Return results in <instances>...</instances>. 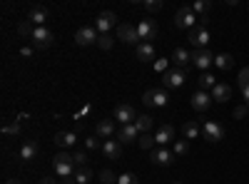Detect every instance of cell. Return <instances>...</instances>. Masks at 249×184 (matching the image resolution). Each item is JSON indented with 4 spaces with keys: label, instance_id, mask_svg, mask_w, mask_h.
Listing matches in <instances>:
<instances>
[{
    "label": "cell",
    "instance_id": "cell-1",
    "mask_svg": "<svg viewBox=\"0 0 249 184\" xmlns=\"http://www.w3.org/2000/svg\"><path fill=\"white\" fill-rule=\"evenodd\" d=\"M53 167H55V174H60L62 179H65V177H75V172H77L75 162H72V154H68V152H55Z\"/></svg>",
    "mask_w": 249,
    "mask_h": 184
},
{
    "label": "cell",
    "instance_id": "cell-2",
    "mask_svg": "<svg viewBox=\"0 0 249 184\" xmlns=\"http://www.w3.org/2000/svg\"><path fill=\"white\" fill-rule=\"evenodd\" d=\"M175 28H182V30H192L197 28V15L192 13L190 5H184L175 13Z\"/></svg>",
    "mask_w": 249,
    "mask_h": 184
},
{
    "label": "cell",
    "instance_id": "cell-3",
    "mask_svg": "<svg viewBox=\"0 0 249 184\" xmlns=\"http://www.w3.org/2000/svg\"><path fill=\"white\" fill-rule=\"evenodd\" d=\"M53 40H55L53 30H48V28H35V30H33V37H30V43H33L37 50H45V48L53 45Z\"/></svg>",
    "mask_w": 249,
    "mask_h": 184
},
{
    "label": "cell",
    "instance_id": "cell-4",
    "mask_svg": "<svg viewBox=\"0 0 249 184\" xmlns=\"http://www.w3.org/2000/svg\"><path fill=\"white\" fill-rule=\"evenodd\" d=\"M202 137L207 142H219V139H224V127L219 125V122H214V119H207L202 125Z\"/></svg>",
    "mask_w": 249,
    "mask_h": 184
},
{
    "label": "cell",
    "instance_id": "cell-5",
    "mask_svg": "<svg viewBox=\"0 0 249 184\" xmlns=\"http://www.w3.org/2000/svg\"><path fill=\"white\" fill-rule=\"evenodd\" d=\"M192 43V48L195 50H204L207 48V43H210V30H207L204 25H197V28H192L190 30V37H187Z\"/></svg>",
    "mask_w": 249,
    "mask_h": 184
},
{
    "label": "cell",
    "instance_id": "cell-6",
    "mask_svg": "<svg viewBox=\"0 0 249 184\" xmlns=\"http://www.w3.org/2000/svg\"><path fill=\"white\" fill-rule=\"evenodd\" d=\"M135 119H137V115H135V107H132V105L122 102V105L115 107V122H120L122 127H124V125H135Z\"/></svg>",
    "mask_w": 249,
    "mask_h": 184
},
{
    "label": "cell",
    "instance_id": "cell-7",
    "mask_svg": "<svg viewBox=\"0 0 249 184\" xmlns=\"http://www.w3.org/2000/svg\"><path fill=\"white\" fill-rule=\"evenodd\" d=\"M115 23H117V15L110 13V10H105V13H100V15H97V20H95V30H97L100 35H107V33L115 28Z\"/></svg>",
    "mask_w": 249,
    "mask_h": 184
},
{
    "label": "cell",
    "instance_id": "cell-8",
    "mask_svg": "<svg viewBox=\"0 0 249 184\" xmlns=\"http://www.w3.org/2000/svg\"><path fill=\"white\" fill-rule=\"evenodd\" d=\"M137 35H140V43H150V40H155V35H157L155 20H150V17L140 20L137 23Z\"/></svg>",
    "mask_w": 249,
    "mask_h": 184
},
{
    "label": "cell",
    "instance_id": "cell-9",
    "mask_svg": "<svg viewBox=\"0 0 249 184\" xmlns=\"http://www.w3.org/2000/svg\"><path fill=\"white\" fill-rule=\"evenodd\" d=\"M184 80H187V72H184V70H179V67L167 70V72L162 75V83H164V87H170V90L182 87V85H184Z\"/></svg>",
    "mask_w": 249,
    "mask_h": 184
},
{
    "label": "cell",
    "instance_id": "cell-10",
    "mask_svg": "<svg viewBox=\"0 0 249 184\" xmlns=\"http://www.w3.org/2000/svg\"><path fill=\"white\" fill-rule=\"evenodd\" d=\"M142 102L147 107H164L167 105V92L164 90H147L142 95Z\"/></svg>",
    "mask_w": 249,
    "mask_h": 184
},
{
    "label": "cell",
    "instance_id": "cell-11",
    "mask_svg": "<svg viewBox=\"0 0 249 184\" xmlns=\"http://www.w3.org/2000/svg\"><path fill=\"white\" fill-rule=\"evenodd\" d=\"M117 40H122V43H127V45H135L140 35H137V25H130V23H122L117 25ZM140 45V43H137Z\"/></svg>",
    "mask_w": 249,
    "mask_h": 184
},
{
    "label": "cell",
    "instance_id": "cell-12",
    "mask_svg": "<svg viewBox=\"0 0 249 184\" xmlns=\"http://www.w3.org/2000/svg\"><path fill=\"white\" fill-rule=\"evenodd\" d=\"M97 37H100V33L95 30V28H90V25H85V28H80L77 33H75V43L77 45H82V48H85V45H97Z\"/></svg>",
    "mask_w": 249,
    "mask_h": 184
},
{
    "label": "cell",
    "instance_id": "cell-13",
    "mask_svg": "<svg viewBox=\"0 0 249 184\" xmlns=\"http://www.w3.org/2000/svg\"><path fill=\"white\" fill-rule=\"evenodd\" d=\"M28 20H30V23H33L35 28H45V23L50 20V10H48L45 5H35V8H30Z\"/></svg>",
    "mask_w": 249,
    "mask_h": 184
},
{
    "label": "cell",
    "instance_id": "cell-14",
    "mask_svg": "<svg viewBox=\"0 0 249 184\" xmlns=\"http://www.w3.org/2000/svg\"><path fill=\"white\" fill-rule=\"evenodd\" d=\"M192 63H195V67L207 70L210 65H214V55H212L210 50H195V52H192Z\"/></svg>",
    "mask_w": 249,
    "mask_h": 184
},
{
    "label": "cell",
    "instance_id": "cell-15",
    "mask_svg": "<svg viewBox=\"0 0 249 184\" xmlns=\"http://www.w3.org/2000/svg\"><path fill=\"white\" fill-rule=\"evenodd\" d=\"M152 162H155L157 167H170L172 162H175V154L167 147H160V150H152Z\"/></svg>",
    "mask_w": 249,
    "mask_h": 184
},
{
    "label": "cell",
    "instance_id": "cell-16",
    "mask_svg": "<svg viewBox=\"0 0 249 184\" xmlns=\"http://www.w3.org/2000/svg\"><path fill=\"white\" fill-rule=\"evenodd\" d=\"M210 105H212V95H207L204 90H197L192 95V107L197 112H207V110H210Z\"/></svg>",
    "mask_w": 249,
    "mask_h": 184
},
{
    "label": "cell",
    "instance_id": "cell-17",
    "mask_svg": "<svg viewBox=\"0 0 249 184\" xmlns=\"http://www.w3.org/2000/svg\"><path fill=\"white\" fill-rule=\"evenodd\" d=\"M155 142L160 147H164V145H170V142H175V127L172 125H162L157 132H155Z\"/></svg>",
    "mask_w": 249,
    "mask_h": 184
},
{
    "label": "cell",
    "instance_id": "cell-18",
    "mask_svg": "<svg viewBox=\"0 0 249 184\" xmlns=\"http://www.w3.org/2000/svg\"><path fill=\"white\" fill-rule=\"evenodd\" d=\"M135 139H140V130L135 125H124L117 132V142H120V145H130V142H135Z\"/></svg>",
    "mask_w": 249,
    "mask_h": 184
},
{
    "label": "cell",
    "instance_id": "cell-19",
    "mask_svg": "<svg viewBox=\"0 0 249 184\" xmlns=\"http://www.w3.org/2000/svg\"><path fill=\"white\" fill-rule=\"evenodd\" d=\"M102 154H105L107 159H120L122 157V145L117 139H105L102 142Z\"/></svg>",
    "mask_w": 249,
    "mask_h": 184
},
{
    "label": "cell",
    "instance_id": "cell-20",
    "mask_svg": "<svg viewBox=\"0 0 249 184\" xmlns=\"http://www.w3.org/2000/svg\"><path fill=\"white\" fill-rule=\"evenodd\" d=\"M95 134L100 139H110L115 134V119H100L97 127H95Z\"/></svg>",
    "mask_w": 249,
    "mask_h": 184
},
{
    "label": "cell",
    "instance_id": "cell-21",
    "mask_svg": "<svg viewBox=\"0 0 249 184\" xmlns=\"http://www.w3.org/2000/svg\"><path fill=\"white\" fill-rule=\"evenodd\" d=\"M172 63H175V67L184 70L187 65L192 63V52H187L184 48H175V52H172Z\"/></svg>",
    "mask_w": 249,
    "mask_h": 184
},
{
    "label": "cell",
    "instance_id": "cell-22",
    "mask_svg": "<svg viewBox=\"0 0 249 184\" xmlns=\"http://www.w3.org/2000/svg\"><path fill=\"white\" fill-rule=\"evenodd\" d=\"M135 52H137V60H142V63H152L155 60V45L152 43H140L135 48Z\"/></svg>",
    "mask_w": 249,
    "mask_h": 184
},
{
    "label": "cell",
    "instance_id": "cell-23",
    "mask_svg": "<svg viewBox=\"0 0 249 184\" xmlns=\"http://www.w3.org/2000/svg\"><path fill=\"white\" fill-rule=\"evenodd\" d=\"M55 145L62 147V150L75 147V145H77V137H75V132H57V134H55Z\"/></svg>",
    "mask_w": 249,
    "mask_h": 184
},
{
    "label": "cell",
    "instance_id": "cell-24",
    "mask_svg": "<svg viewBox=\"0 0 249 184\" xmlns=\"http://www.w3.org/2000/svg\"><path fill=\"white\" fill-rule=\"evenodd\" d=\"M210 95H212L214 102H227V100L232 97V87H230V85H224V83H217L214 90H212Z\"/></svg>",
    "mask_w": 249,
    "mask_h": 184
},
{
    "label": "cell",
    "instance_id": "cell-25",
    "mask_svg": "<svg viewBox=\"0 0 249 184\" xmlns=\"http://www.w3.org/2000/svg\"><path fill=\"white\" fill-rule=\"evenodd\" d=\"M35 154H37V142H35V139H28L25 145L20 147V159L30 162V159H35Z\"/></svg>",
    "mask_w": 249,
    "mask_h": 184
},
{
    "label": "cell",
    "instance_id": "cell-26",
    "mask_svg": "<svg viewBox=\"0 0 249 184\" xmlns=\"http://www.w3.org/2000/svg\"><path fill=\"white\" fill-rule=\"evenodd\" d=\"M152 117L150 115H137V119H135V127L140 130V134H150V130H152Z\"/></svg>",
    "mask_w": 249,
    "mask_h": 184
},
{
    "label": "cell",
    "instance_id": "cell-27",
    "mask_svg": "<svg viewBox=\"0 0 249 184\" xmlns=\"http://www.w3.org/2000/svg\"><path fill=\"white\" fill-rule=\"evenodd\" d=\"M237 80H239V90H242V95H244V105L249 107V67H244Z\"/></svg>",
    "mask_w": 249,
    "mask_h": 184
},
{
    "label": "cell",
    "instance_id": "cell-28",
    "mask_svg": "<svg viewBox=\"0 0 249 184\" xmlns=\"http://www.w3.org/2000/svg\"><path fill=\"white\" fill-rule=\"evenodd\" d=\"M214 65L219 70H232L234 67V57L230 52H219V55H214Z\"/></svg>",
    "mask_w": 249,
    "mask_h": 184
},
{
    "label": "cell",
    "instance_id": "cell-29",
    "mask_svg": "<svg viewBox=\"0 0 249 184\" xmlns=\"http://www.w3.org/2000/svg\"><path fill=\"white\" fill-rule=\"evenodd\" d=\"M182 134H184V139H197L202 134V127L197 125V122H184V125H182Z\"/></svg>",
    "mask_w": 249,
    "mask_h": 184
},
{
    "label": "cell",
    "instance_id": "cell-30",
    "mask_svg": "<svg viewBox=\"0 0 249 184\" xmlns=\"http://www.w3.org/2000/svg\"><path fill=\"white\" fill-rule=\"evenodd\" d=\"M172 154L175 157H187L190 154V142L187 139H175L172 142Z\"/></svg>",
    "mask_w": 249,
    "mask_h": 184
},
{
    "label": "cell",
    "instance_id": "cell-31",
    "mask_svg": "<svg viewBox=\"0 0 249 184\" xmlns=\"http://www.w3.org/2000/svg\"><path fill=\"white\" fill-rule=\"evenodd\" d=\"M197 83H199V90H204V92H207V90H214V85H217V83H214V77H212L210 72H202Z\"/></svg>",
    "mask_w": 249,
    "mask_h": 184
},
{
    "label": "cell",
    "instance_id": "cell-32",
    "mask_svg": "<svg viewBox=\"0 0 249 184\" xmlns=\"http://www.w3.org/2000/svg\"><path fill=\"white\" fill-rule=\"evenodd\" d=\"M92 179V169L90 167H77V172H75V182L77 184H88Z\"/></svg>",
    "mask_w": 249,
    "mask_h": 184
},
{
    "label": "cell",
    "instance_id": "cell-33",
    "mask_svg": "<svg viewBox=\"0 0 249 184\" xmlns=\"http://www.w3.org/2000/svg\"><path fill=\"white\" fill-rule=\"evenodd\" d=\"M190 8L195 15H199V20L207 17V13H210V3H204V0H195V5H190Z\"/></svg>",
    "mask_w": 249,
    "mask_h": 184
},
{
    "label": "cell",
    "instance_id": "cell-34",
    "mask_svg": "<svg viewBox=\"0 0 249 184\" xmlns=\"http://www.w3.org/2000/svg\"><path fill=\"white\" fill-rule=\"evenodd\" d=\"M137 142H140V147H142V150H152V147L157 145L152 134H140V139H137Z\"/></svg>",
    "mask_w": 249,
    "mask_h": 184
},
{
    "label": "cell",
    "instance_id": "cell-35",
    "mask_svg": "<svg viewBox=\"0 0 249 184\" xmlns=\"http://www.w3.org/2000/svg\"><path fill=\"white\" fill-rule=\"evenodd\" d=\"M112 43H115V40H112V35H110V33H107V35H100V37H97V45H100L102 50H110V48H112Z\"/></svg>",
    "mask_w": 249,
    "mask_h": 184
},
{
    "label": "cell",
    "instance_id": "cell-36",
    "mask_svg": "<svg viewBox=\"0 0 249 184\" xmlns=\"http://www.w3.org/2000/svg\"><path fill=\"white\" fill-rule=\"evenodd\" d=\"M33 30H35V25L30 23V20H28V23H20V28H18V33L23 37H33Z\"/></svg>",
    "mask_w": 249,
    "mask_h": 184
},
{
    "label": "cell",
    "instance_id": "cell-37",
    "mask_svg": "<svg viewBox=\"0 0 249 184\" xmlns=\"http://www.w3.org/2000/svg\"><path fill=\"white\" fill-rule=\"evenodd\" d=\"M72 162H75V167H88V154L85 152H75Z\"/></svg>",
    "mask_w": 249,
    "mask_h": 184
},
{
    "label": "cell",
    "instance_id": "cell-38",
    "mask_svg": "<svg viewBox=\"0 0 249 184\" xmlns=\"http://www.w3.org/2000/svg\"><path fill=\"white\" fill-rule=\"evenodd\" d=\"M100 182H102V184H115L117 177H115L110 169H102V172H100Z\"/></svg>",
    "mask_w": 249,
    "mask_h": 184
},
{
    "label": "cell",
    "instance_id": "cell-39",
    "mask_svg": "<svg viewBox=\"0 0 249 184\" xmlns=\"http://www.w3.org/2000/svg\"><path fill=\"white\" fill-rule=\"evenodd\" d=\"M117 184H140V182H137V177H135V174L124 172V174H120V177H117Z\"/></svg>",
    "mask_w": 249,
    "mask_h": 184
},
{
    "label": "cell",
    "instance_id": "cell-40",
    "mask_svg": "<svg viewBox=\"0 0 249 184\" xmlns=\"http://www.w3.org/2000/svg\"><path fill=\"white\" fill-rule=\"evenodd\" d=\"M142 8L150 13H157V10H162V0H147V3H142Z\"/></svg>",
    "mask_w": 249,
    "mask_h": 184
},
{
    "label": "cell",
    "instance_id": "cell-41",
    "mask_svg": "<svg viewBox=\"0 0 249 184\" xmlns=\"http://www.w3.org/2000/svg\"><path fill=\"white\" fill-rule=\"evenodd\" d=\"M3 132L5 134H20V122H10V125L3 127Z\"/></svg>",
    "mask_w": 249,
    "mask_h": 184
},
{
    "label": "cell",
    "instance_id": "cell-42",
    "mask_svg": "<svg viewBox=\"0 0 249 184\" xmlns=\"http://www.w3.org/2000/svg\"><path fill=\"white\" fill-rule=\"evenodd\" d=\"M85 147H88V150H97V147H100V137H90V139H85Z\"/></svg>",
    "mask_w": 249,
    "mask_h": 184
},
{
    "label": "cell",
    "instance_id": "cell-43",
    "mask_svg": "<svg viewBox=\"0 0 249 184\" xmlns=\"http://www.w3.org/2000/svg\"><path fill=\"white\" fill-rule=\"evenodd\" d=\"M155 70H160L164 75V72H167V60H155Z\"/></svg>",
    "mask_w": 249,
    "mask_h": 184
},
{
    "label": "cell",
    "instance_id": "cell-44",
    "mask_svg": "<svg viewBox=\"0 0 249 184\" xmlns=\"http://www.w3.org/2000/svg\"><path fill=\"white\" fill-rule=\"evenodd\" d=\"M244 115H247V105H239V107H234V117H237V119H242Z\"/></svg>",
    "mask_w": 249,
    "mask_h": 184
},
{
    "label": "cell",
    "instance_id": "cell-45",
    "mask_svg": "<svg viewBox=\"0 0 249 184\" xmlns=\"http://www.w3.org/2000/svg\"><path fill=\"white\" fill-rule=\"evenodd\" d=\"M20 55H23V57H30V55H33V48H20Z\"/></svg>",
    "mask_w": 249,
    "mask_h": 184
},
{
    "label": "cell",
    "instance_id": "cell-46",
    "mask_svg": "<svg viewBox=\"0 0 249 184\" xmlns=\"http://www.w3.org/2000/svg\"><path fill=\"white\" fill-rule=\"evenodd\" d=\"M40 184H57L55 179H50V177H43V179H40Z\"/></svg>",
    "mask_w": 249,
    "mask_h": 184
},
{
    "label": "cell",
    "instance_id": "cell-47",
    "mask_svg": "<svg viewBox=\"0 0 249 184\" xmlns=\"http://www.w3.org/2000/svg\"><path fill=\"white\" fill-rule=\"evenodd\" d=\"M62 184H77V182H75V177H65V182H62Z\"/></svg>",
    "mask_w": 249,
    "mask_h": 184
},
{
    "label": "cell",
    "instance_id": "cell-48",
    "mask_svg": "<svg viewBox=\"0 0 249 184\" xmlns=\"http://www.w3.org/2000/svg\"><path fill=\"white\" fill-rule=\"evenodd\" d=\"M5 184H23V182H20V179H8Z\"/></svg>",
    "mask_w": 249,
    "mask_h": 184
},
{
    "label": "cell",
    "instance_id": "cell-49",
    "mask_svg": "<svg viewBox=\"0 0 249 184\" xmlns=\"http://www.w3.org/2000/svg\"><path fill=\"white\" fill-rule=\"evenodd\" d=\"M175 184H179V182H175Z\"/></svg>",
    "mask_w": 249,
    "mask_h": 184
}]
</instances>
